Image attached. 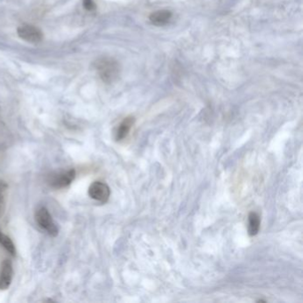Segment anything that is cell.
Masks as SVG:
<instances>
[{
	"mask_svg": "<svg viewBox=\"0 0 303 303\" xmlns=\"http://www.w3.org/2000/svg\"><path fill=\"white\" fill-rule=\"evenodd\" d=\"M17 34L24 41L37 44L42 41L44 35L42 31L33 25L24 24L17 29Z\"/></svg>",
	"mask_w": 303,
	"mask_h": 303,
	"instance_id": "cell-5",
	"label": "cell"
},
{
	"mask_svg": "<svg viewBox=\"0 0 303 303\" xmlns=\"http://www.w3.org/2000/svg\"><path fill=\"white\" fill-rule=\"evenodd\" d=\"M261 226V218L256 212H250L248 216V234L254 237L258 234Z\"/></svg>",
	"mask_w": 303,
	"mask_h": 303,
	"instance_id": "cell-9",
	"label": "cell"
},
{
	"mask_svg": "<svg viewBox=\"0 0 303 303\" xmlns=\"http://www.w3.org/2000/svg\"><path fill=\"white\" fill-rule=\"evenodd\" d=\"M88 195L94 200L98 201L102 204H105L109 200L110 196V189L105 182H94L88 188Z\"/></svg>",
	"mask_w": 303,
	"mask_h": 303,
	"instance_id": "cell-4",
	"label": "cell"
},
{
	"mask_svg": "<svg viewBox=\"0 0 303 303\" xmlns=\"http://www.w3.org/2000/svg\"><path fill=\"white\" fill-rule=\"evenodd\" d=\"M14 275L13 264L10 260H4L0 265V290H7L11 285Z\"/></svg>",
	"mask_w": 303,
	"mask_h": 303,
	"instance_id": "cell-6",
	"label": "cell"
},
{
	"mask_svg": "<svg viewBox=\"0 0 303 303\" xmlns=\"http://www.w3.org/2000/svg\"><path fill=\"white\" fill-rule=\"evenodd\" d=\"M134 118L133 117H127L119 124L115 133V139L117 140H124L127 137L129 132L133 127Z\"/></svg>",
	"mask_w": 303,
	"mask_h": 303,
	"instance_id": "cell-8",
	"label": "cell"
},
{
	"mask_svg": "<svg viewBox=\"0 0 303 303\" xmlns=\"http://www.w3.org/2000/svg\"><path fill=\"white\" fill-rule=\"evenodd\" d=\"M0 246H2L3 248L8 251L12 256H16V249L15 244L8 236L4 234L1 231H0Z\"/></svg>",
	"mask_w": 303,
	"mask_h": 303,
	"instance_id": "cell-11",
	"label": "cell"
},
{
	"mask_svg": "<svg viewBox=\"0 0 303 303\" xmlns=\"http://www.w3.org/2000/svg\"><path fill=\"white\" fill-rule=\"evenodd\" d=\"M173 17L172 12L167 9L153 12L149 16V22L155 26L162 27L167 25Z\"/></svg>",
	"mask_w": 303,
	"mask_h": 303,
	"instance_id": "cell-7",
	"label": "cell"
},
{
	"mask_svg": "<svg viewBox=\"0 0 303 303\" xmlns=\"http://www.w3.org/2000/svg\"><path fill=\"white\" fill-rule=\"evenodd\" d=\"M95 70L97 71L100 79L104 83L112 84L118 80L120 74L119 63L113 58L103 57L99 58L94 63Z\"/></svg>",
	"mask_w": 303,
	"mask_h": 303,
	"instance_id": "cell-1",
	"label": "cell"
},
{
	"mask_svg": "<svg viewBox=\"0 0 303 303\" xmlns=\"http://www.w3.org/2000/svg\"><path fill=\"white\" fill-rule=\"evenodd\" d=\"M35 220L38 226L41 228L43 231H45L48 235L53 238L57 237L59 233V230L50 214L49 211L46 207H40L36 211Z\"/></svg>",
	"mask_w": 303,
	"mask_h": 303,
	"instance_id": "cell-2",
	"label": "cell"
},
{
	"mask_svg": "<svg viewBox=\"0 0 303 303\" xmlns=\"http://www.w3.org/2000/svg\"><path fill=\"white\" fill-rule=\"evenodd\" d=\"M8 190V183L3 180H0V219L4 216L6 212Z\"/></svg>",
	"mask_w": 303,
	"mask_h": 303,
	"instance_id": "cell-10",
	"label": "cell"
},
{
	"mask_svg": "<svg viewBox=\"0 0 303 303\" xmlns=\"http://www.w3.org/2000/svg\"><path fill=\"white\" fill-rule=\"evenodd\" d=\"M83 7L86 10L90 12L95 11L96 9V5L94 0H83Z\"/></svg>",
	"mask_w": 303,
	"mask_h": 303,
	"instance_id": "cell-12",
	"label": "cell"
},
{
	"mask_svg": "<svg viewBox=\"0 0 303 303\" xmlns=\"http://www.w3.org/2000/svg\"><path fill=\"white\" fill-rule=\"evenodd\" d=\"M75 178H76V171L74 169H69L51 175L48 182L49 185L53 189H63L70 185Z\"/></svg>",
	"mask_w": 303,
	"mask_h": 303,
	"instance_id": "cell-3",
	"label": "cell"
}]
</instances>
